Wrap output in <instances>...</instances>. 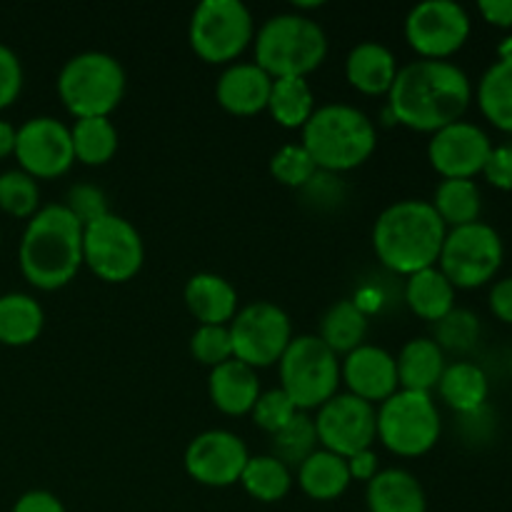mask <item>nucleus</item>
Segmentation results:
<instances>
[{"mask_svg": "<svg viewBox=\"0 0 512 512\" xmlns=\"http://www.w3.org/2000/svg\"><path fill=\"white\" fill-rule=\"evenodd\" d=\"M375 420H378L375 405L365 403L350 393L335 395L318 408V418H315L318 443L328 453L350 458L360 450H368L373 440L378 438Z\"/></svg>", "mask_w": 512, "mask_h": 512, "instance_id": "nucleus-14", "label": "nucleus"}, {"mask_svg": "<svg viewBox=\"0 0 512 512\" xmlns=\"http://www.w3.org/2000/svg\"><path fill=\"white\" fill-rule=\"evenodd\" d=\"M240 483H243L245 493L253 495L260 503H275L290 493L293 475H290V468H285L273 455H258V458L248 460L243 475H240Z\"/></svg>", "mask_w": 512, "mask_h": 512, "instance_id": "nucleus-34", "label": "nucleus"}, {"mask_svg": "<svg viewBox=\"0 0 512 512\" xmlns=\"http://www.w3.org/2000/svg\"><path fill=\"white\" fill-rule=\"evenodd\" d=\"M478 10L495 28H512V0H480Z\"/></svg>", "mask_w": 512, "mask_h": 512, "instance_id": "nucleus-47", "label": "nucleus"}, {"mask_svg": "<svg viewBox=\"0 0 512 512\" xmlns=\"http://www.w3.org/2000/svg\"><path fill=\"white\" fill-rule=\"evenodd\" d=\"M270 173L278 183L303 190L318 175V165L303 145H285L270 158Z\"/></svg>", "mask_w": 512, "mask_h": 512, "instance_id": "nucleus-37", "label": "nucleus"}, {"mask_svg": "<svg viewBox=\"0 0 512 512\" xmlns=\"http://www.w3.org/2000/svg\"><path fill=\"white\" fill-rule=\"evenodd\" d=\"M63 205L75 215V220L83 228L110 213L105 193L100 188H95V185H75V188H70L68 200Z\"/></svg>", "mask_w": 512, "mask_h": 512, "instance_id": "nucleus-41", "label": "nucleus"}, {"mask_svg": "<svg viewBox=\"0 0 512 512\" xmlns=\"http://www.w3.org/2000/svg\"><path fill=\"white\" fill-rule=\"evenodd\" d=\"M208 390L215 408L225 415L253 413L260 398V383L255 370L235 358L210 370Z\"/></svg>", "mask_w": 512, "mask_h": 512, "instance_id": "nucleus-20", "label": "nucleus"}, {"mask_svg": "<svg viewBox=\"0 0 512 512\" xmlns=\"http://www.w3.org/2000/svg\"><path fill=\"white\" fill-rule=\"evenodd\" d=\"M378 145L375 125L363 110L353 105H323L315 108L303 125V148L318 170L343 173L363 165Z\"/></svg>", "mask_w": 512, "mask_h": 512, "instance_id": "nucleus-4", "label": "nucleus"}, {"mask_svg": "<svg viewBox=\"0 0 512 512\" xmlns=\"http://www.w3.org/2000/svg\"><path fill=\"white\" fill-rule=\"evenodd\" d=\"M23 88V68L20 60L8 45L0 43V108H8L15 103Z\"/></svg>", "mask_w": 512, "mask_h": 512, "instance_id": "nucleus-42", "label": "nucleus"}, {"mask_svg": "<svg viewBox=\"0 0 512 512\" xmlns=\"http://www.w3.org/2000/svg\"><path fill=\"white\" fill-rule=\"evenodd\" d=\"M445 228H463V225L478 223L480 210H483V195L475 180H443L435 190V198L430 203Z\"/></svg>", "mask_w": 512, "mask_h": 512, "instance_id": "nucleus-31", "label": "nucleus"}, {"mask_svg": "<svg viewBox=\"0 0 512 512\" xmlns=\"http://www.w3.org/2000/svg\"><path fill=\"white\" fill-rule=\"evenodd\" d=\"M280 383L295 410L308 413L335 398L340 385L338 355L315 335L290 340L280 358Z\"/></svg>", "mask_w": 512, "mask_h": 512, "instance_id": "nucleus-7", "label": "nucleus"}, {"mask_svg": "<svg viewBox=\"0 0 512 512\" xmlns=\"http://www.w3.org/2000/svg\"><path fill=\"white\" fill-rule=\"evenodd\" d=\"M253 15L240 0H203L190 18L188 40L205 63H230L250 45Z\"/></svg>", "mask_w": 512, "mask_h": 512, "instance_id": "nucleus-9", "label": "nucleus"}, {"mask_svg": "<svg viewBox=\"0 0 512 512\" xmlns=\"http://www.w3.org/2000/svg\"><path fill=\"white\" fill-rule=\"evenodd\" d=\"M480 113L503 133L512 135V58L490 65L478 85Z\"/></svg>", "mask_w": 512, "mask_h": 512, "instance_id": "nucleus-29", "label": "nucleus"}, {"mask_svg": "<svg viewBox=\"0 0 512 512\" xmlns=\"http://www.w3.org/2000/svg\"><path fill=\"white\" fill-rule=\"evenodd\" d=\"M230 343H233V358L250 368H268L280 363L283 353L293 340V325L285 310L273 303H250L248 308L238 310L230 320Z\"/></svg>", "mask_w": 512, "mask_h": 512, "instance_id": "nucleus-12", "label": "nucleus"}, {"mask_svg": "<svg viewBox=\"0 0 512 512\" xmlns=\"http://www.w3.org/2000/svg\"><path fill=\"white\" fill-rule=\"evenodd\" d=\"M73 155L83 165H105L118 150V130L110 118H80L70 128Z\"/></svg>", "mask_w": 512, "mask_h": 512, "instance_id": "nucleus-33", "label": "nucleus"}, {"mask_svg": "<svg viewBox=\"0 0 512 512\" xmlns=\"http://www.w3.org/2000/svg\"><path fill=\"white\" fill-rule=\"evenodd\" d=\"M298 483L308 498L335 500L350 485L348 463H345V458L328 453V450H315L298 468Z\"/></svg>", "mask_w": 512, "mask_h": 512, "instance_id": "nucleus-27", "label": "nucleus"}, {"mask_svg": "<svg viewBox=\"0 0 512 512\" xmlns=\"http://www.w3.org/2000/svg\"><path fill=\"white\" fill-rule=\"evenodd\" d=\"M350 470V480H373L378 475V455L373 450H360V453L345 458Z\"/></svg>", "mask_w": 512, "mask_h": 512, "instance_id": "nucleus-46", "label": "nucleus"}, {"mask_svg": "<svg viewBox=\"0 0 512 512\" xmlns=\"http://www.w3.org/2000/svg\"><path fill=\"white\" fill-rule=\"evenodd\" d=\"M270 88L273 78L265 70H260L255 63H235L220 75L215 85V98L220 108L228 110L230 115H258L260 110L268 108Z\"/></svg>", "mask_w": 512, "mask_h": 512, "instance_id": "nucleus-19", "label": "nucleus"}, {"mask_svg": "<svg viewBox=\"0 0 512 512\" xmlns=\"http://www.w3.org/2000/svg\"><path fill=\"white\" fill-rule=\"evenodd\" d=\"M405 300L418 318L438 323L455 310V288L438 268H425L408 278Z\"/></svg>", "mask_w": 512, "mask_h": 512, "instance_id": "nucleus-25", "label": "nucleus"}, {"mask_svg": "<svg viewBox=\"0 0 512 512\" xmlns=\"http://www.w3.org/2000/svg\"><path fill=\"white\" fill-rule=\"evenodd\" d=\"M490 310H493L495 318L512 325V275L493 285V290H490Z\"/></svg>", "mask_w": 512, "mask_h": 512, "instance_id": "nucleus-45", "label": "nucleus"}, {"mask_svg": "<svg viewBox=\"0 0 512 512\" xmlns=\"http://www.w3.org/2000/svg\"><path fill=\"white\" fill-rule=\"evenodd\" d=\"M485 180L498 190H512V143L490 150V158L483 168Z\"/></svg>", "mask_w": 512, "mask_h": 512, "instance_id": "nucleus-43", "label": "nucleus"}, {"mask_svg": "<svg viewBox=\"0 0 512 512\" xmlns=\"http://www.w3.org/2000/svg\"><path fill=\"white\" fill-rule=\"evenodd\" d=\"M13 512H65V508L48 490H30L15 503Z\"/></svg>", "mask_w": 512, "mask_h": 512, "instance_id": "nucleus-44", "label": "nucleus"}, {"mask_svg": "<svg viewBox=\"0 0 512 512\" xmlns=\"http://www.w3.org/2000/svg\"><path fill=\"white\" fill-rule=\"evenodd\" d=\"M295 413H300V410H295V405L290 403L283 390H268V393H260L253 408V420L265 433L275 435L295 418Z\"/></svg>", "mask_w": 512, "mask_h": 512, "instance_id": "nucleus-40", "label": "nucleus"}, {"mask_svg": "<svg viewBox=\"0 0 512 512\" xmlns=\"http://www.w3.org/2000/svg\"><path fill=\"white\" fill-rule=\"evenodd\" d=\"M470 38L468 10L453 0H425L405 18V40L423 60H445Z\"/></svg>", "mask_w": 512, "mask_h": 512, "instance_id": "nucleus-13", "label": "nucleus"}, {"mask_svg": "<svg viewBox=\"0 0 512 512\" xmlns=\"http://www.w3.org/2000/svg\"><path fill=\"white\" fill-rule=\"evenodd\" d=\"M40 190L35 178L23 170H8L0 175V208L13 218H33L38 213Z\"/></svg>", "mask_w": 512, "mask_h": 512, "instance_id": "nucleus-36", "label": "nucleus"}, {"mask_svg": "<svg viewBox=\"0 0 512 512\" xmlns=\"http://www.w3.org/2000/svg\"><path fill=\"white\" fill-rule=\"evenodd\" d=\"M345 75L355 90L365 95L390 93L398 75L395 55L380 43H360L345 60Z\"/></svg>", "mask_w": 512, "mask_h": 512, "instance_id": "nucleus-22", "label": "nucleus"}, {"mask_svg": "<svg viewBox=\"0 0 512 512\" xmlns=\"http://www.w3.org/2000/svg\"><path fill=\"white\" fill-rule=\"evenodd\" d=\"M490 150H493V143L483 128L458 120L433 133L428 158L445 180H473L475 175L483 173Z\"/></svg>", "mask_w": 512, "mask_h": 512, "instance_id": "nucleus-17", "label": "nucleus"}, {"mask_svg": "<svg viewBox=\"0 0 512 512\" xmlns=\"http://www.w3.org/2000/svg\"><path fill=\"white\" fill-rule=\"evenodd\" d=\"M45 315L38 300L23 293H10L0 298V343L13 345H30L38 340L43 330Z\"/></svg>", "mask_w": 512, "mask_h": 512, "instance_id": "nucleus-30", "label": "nucleus"}, {"mask_svg": "<svg viewBox=\"0 0 512 512\" xmlns=\"http://www.w3.org/2000/svg\"><path fill=\"white\" fill-rule=\"evenodd\" d=\"M365 335H368V315H365V310L355 300H340L323 315L318 338L335 355H348L363 345Z\"/></svg>", "mask_w": 512, "mask_h": 512, "instance_id": "nucleus-28", "label": "nucleus"}, {"mask_svg": "<svg viewBox=\"0 0 512 512\" xmlns=\"http://www.w3.org/2000/svg\"><path fill=\"white\" fill-rule=\"evenodd\" d=\"M318 450L315 420L308 413H295L283 430L273 435V458L285 468H300Z\"/></svg>", "mask_w": 512, "mask_h": 512, "instance_id": "nucleus-35", "label": "nucleus"}, {"mask_svg": "<svg viewBox=\"0 0 512 512\" xmlns=\"http://www.w3.org/2000/svg\"><path fill=\"white\" fill-rule=\"evenodd\" d=\"M340 375H343L350 395L370 405L383 403L400 390L395 358L378 345H360L353 353L345 355Z\"/></svg>", "mask_w": 512, "mask_h": 512, "instance_id": "nucleus-18", "label": "nucleus"}, {"mask_svg": "<svg viewBox=\"0 0 512 512\" xmlns=\"http://www.w3.org/2000/svg\"><path fill=\"white\" fill-rule=\"evenodd\" d=\"M438 393L455 413H475L485 405L490 393L488 375L475 363L445 365V373L438 383Z\"/></svg>", "mask_w": 512, "mask_h": 512, "instance_id": "nucleus-26", "label": "nucleus"}, {"mask_svg": "<svg viewBox=\"0 0 512 512\" xmlns=\"http://www.w3.org/2000/svg\"><path fill=\"white\" fill-rule=\"evenodd\" d=\"M368 508L370 512H425L423 485L408 470H383L368 483Z\"/></svg>", "mask_w": 512, "mask_h": 512, "instance_id": "nucleus-24", "label": "nucleus"}, {"mask_svg": "<svg viewBox=\"0 0 512 512\" xmlns=\"http://www.w3.org/2000/svg\"><path fill=\"white\" fill-rule=\"evenodd\" d=\"M448 228L428 200H400L385 208L373 228L380 263L398 275L435 268Z\"/></svg>", "mask_w": 512, "mask_h": 512, "instance_id": "nucleus-2", "label": "nucleus"}, {"mask_svg": "<svg viewBox=\"0 0 512 512\" xmlns=\"http://www.w3.org/2000/svg\"><path fill=\"white\" fill-rule=\"evenodd\" d=\"M395 368H398L400 390L430 393L438 388L445 373V353L433 338H415L400 350Z\"/></svg>", "mask_w": 512, "mask_h": 512, "instance_id": "nucleus-23", "label": "nucleus"}, {"mask_svg": "<svg viewBox=\"0 0 512 512\" xmlns=\"http://www.w3.org/2000/svg\"><path fill=\"white\" fill-rule=\"evenodd\" d=\"M510 370H512V365H510Z\"/></svg>", "mask_w": 512, "mask_h": 512, "instance_id": "nucleus-49", "label": "nucleus"}, {"mask_svg": "<svg viewBox=\"0 0 512 512\" xmlns=\"http://www.w3.org/2000/svg\"><path fill=\"white\" fill-rule=\"evenodd\" d=\"M58 95L75 120L108 118L125 95L123 65L98 50L75 55L60 70Z\"/></svg>", "mask_w": 512, "mask_h": 512, "instance_id": "nucleus-6", "label": "nucleus"}, {"mask_svg": "<svg viewBox=\"0 0 512 512\" xmlns=\"http://www.w3.org/2000/svg\"><path fill=\"white\" fill-rule=\"evenodd\" d=\"M375 413L380 443L400 458H420L440 440L443 423L430 393L398 390L383 400Z\"/></svg>", "mask_w": 512, "mask_h": 512, "instance_id": "nucleus-8", "label": "nucleus"}, {"mask_svg": "<svg viewBox=\"0 0 512 512\" xmlns=\"http://www.w3.org/2000/svg\"><path fill=\"white\" fill-rule=\"evenodd\" d=\"M185 305L200 325H225L238 313V293L220 275L198 273L185 285Z\"/></svg>", "mask_w": 512, "mask_h": 512, "instance_id": "nucleus-21", "label": "nucleus"}, {"mask_svg": "<svg viewBox=\"0 0 512 512\" xmlns=\"http://www.w3.org/2000/svg\"><path fill=\"white\" fill-rule=\"evenodd\" d=\"M250 455L243 440L228 430H208L185 450V470L190 478L208 488H228L240 483Z\"/></svg>", "mask_w": 512, "mask_h": 512, "instance_id": "nucleus-16", "label": "nucleus"}, {"mask_svg": "<svg viewBox=\"0 0 512 512\" xmlns=\"http://www.w3.org/2000/svg\"><path fill=\"white\" fill-rule=\"evenodd\" d=\"M503 258L505 248L498 230L478 220L463 228H453L445 235L438 270L450 280L453 288L473 290L498 275Z\"/></svg>", "mask_w": 512, "mask_h": 512, "instance_id": "nucleus-10", "label": "nucleus"}, {"mask_svg": "<svg viewBox=\"0 0 512 512\" xmlns=\"http://www.w3.org/2000/svg\"><path fill=\"white\" fill-rule=\"evenodd\" d=\"M143 260V238L120 215L108 213L83 228V265L105 283L133 280L143 268Z\"/></svg>", "mask_w": 512, "mask_h": 512, "instance_id": "nucleus-11", "label": "nucleus"}, {"mask_svg": "<svg viewBox=\"0 0 512 512\" xmlns=\"http://www.w3.org/2000/svg\"><path fill=\"white\" fill-rule=\"evenodd\" d=\"M15 158L30 178H60L75 163L70 128L48 115L28 120L15 135Z\"/></svg>", "mask_w": 512, "mask_h": 512, "instance_id": "nucleus-15", "label": "nucleus"}, {"mask_svg": "<svg viewBox=\"0 0 512 512\" xmlns=\"http://www.w3.org/2000/svg\"><path fill=\"white\" fill-rule=\"evenodd\" d=\"M190 353L203 365L218 368V365L233 360V343L230 330L225 325H200L190 338Z\"/></svg>", "mask_w": 512, "mask_h": 512, "instance_id": "nucleus-39", "label": "nucleus"}, {"mask_svg": "<svg viewBox=\"0 0 512 512\" xmlns=\"http://www.w3.org/2000/svg\"><path fill=\"white\" fill-rule=\"evenodd\" d=\"M480 335V323L468 310H450L443 320L435 323V343L445 350L465 353L475 345Z\"/></svg>", "mask_w": 512, "mask_h": 512, "instance_id": "nucleus-38", "label": "nucleus"}, {"mask_svg": "<svg viewBox=\"0 0 512 512\" xmlns=\"http://www.w3.org/2000/svg\"><path fill=\"white\" fill-rule=\"evenodd\" d=\"M473 100V85L450 60H415L395 75L388 93L390 115L418 133H438L463 120Z\"/></svg>", "mask_w": 512, "mask_h": 512, "instance_id": "nucleus-1", "label": "nucleus"}, {"mask_svg": "<svg viewBox=\"0 0 512 512\" xmlns=\"http://www.w3.org/2000/svg\"><path fill=\"white\" fill-rule=\"evenodd\" d=\"M328 55L323 28L308 15L283 13L265 20L255 35V65L278 78H305Z\"/></svg>", "mask_w": 512, "mask_h": 512, "instance_id": "nucleus-5", "label": "nucleus"}, {"mask_svg": "<svg viewBox=\"0 0 512 512\" xmlns=\"http://www.w3.org/2000/svg\"><path fill=\"white\" fill-rule=\"evenodd\" d=\"M83 265V225L65 205H45L28 220L20 240V270L40 290H58Z\"/></svg>", "mask_w": 512, "mask_h": 512, "instance_id": "nucleus-3", "label": "nucleus"}, {"mask_svg": "<svg viewBox=\"0 0 512 512\" xmlns=\"http://www.w3.org/2000/svg\"><path fill=\"white\" fill-rule=\"evenodd\" d=\"M268 110L275 123L283 128H303L315 113V98L305 78H278L273 80L268 98Z\"/></svg>", "mask_w": 512, "mask_h": 512, "instance_id": "nucleus-32", "label": "nucleus"}, {"mask_svg": "<svg viewBox=\"0 0 512 512\" xmlns=\"http://www.w3.org/2000/svg\"><path fill=\"white\" fill-rule=\"evenodd\" d=\"M15 135H18V130L5 123V120H0V158L15 153Z\"/></svg>", "mask_w": 512, "mask_h": 512, "instance_id": "nucleus-48", "label": "nucleus"}]
</instances>
